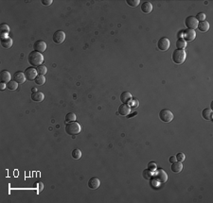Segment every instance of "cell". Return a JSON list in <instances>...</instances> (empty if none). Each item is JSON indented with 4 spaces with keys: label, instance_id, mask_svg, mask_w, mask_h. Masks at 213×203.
<instances>
[{
    "label": "cell",
    "instance_id": "obj_1",
    "mask_svg": "<svg viewBox=\"0 0 213 203\" xmlns=\"http://www.w3.org/2000/svg\"><path fill=\"white\" fill-rule=\"evenodd\" d=\"M28 62L33 66H40L44 62V56L38 51H31L28 55Z\"/></svg>",
    "mask_w": 213,
    "mask_h": 203
},
{
    "label": "cell",
    "instance_id": "obj_2",
    "mask_svg": "<svg viewBox=\"0 0 213 203\" xmlns=\"http://www.w3.org/2000/svg\"><path fill=\"white\" fill-rule=\"evenodd\" d=\"M186 51L183 49H175L173 53V61L176 64H183V62L186 61Z\"/></svg>",
    "mask_w": 213,
    "mask_h": 203
},
{
    "label": "cell",
    "instance_id": "obj_3",
    "mask_svg": "<svg viewBox=\"0 0 213 203\" xmlns=\"http://www.w3.org/2000/svg\"><path fill=\"white\" fill-rule=\"evenodd\" d=\"M81 128L78 122H70L66 126V132L69 135H77L81 132Z\"/></svg>",
    "mask_w": 213,
    "mask_h": 203
},
{
    "label": "cell",
    "instance_id": "obj_4",
    "mask_svg": "<svg viewBox=\"0 0 213 203\" xmlns=\"http://www.w3.org/2000/svg\"><path fill=\"white\" fill-rule=\"evenodd\" d=\"M159 118L164 123H169L173 119V113L168 109L161 110L159 112Z\"/></svg>",
    "mask_w": 213,
    "mask_h": 203
},
{
    "label": "cell",
    "instance_id": "obj_5",
    "mask_svg": "<svg viewBox=\"0 0 213 203\" xmlns=\"http://www.w3.org/2000/svg\"><path fill=\"white\" fill-rule=\"evenodd\" d=\"M198 23H199L198 20L194 16H188L185 20V25L188 28V29H193V30L195 28H197Z\"/></svg>",
    "mask_w": 213,
    "mask_h": 203
},
{
    "label": "cell",
    "instance_id": "obj_6",
    "mask_svg": "<svg viewBox=\"0 0 213 203\" xmlns=\"http://www.w3.org/2000/svg\"><path fill=\"white\" fill-rule=\"evenodd\" d=\"M25 76H26V79L27 80H34L36 79V77L38 76V72H37V69H35L33 67H28L25 70Z\"/></svg>",
    "mask_w": 213,
    "mask_h": 203
},
{
    "label": "cell",
    "instance_id": "obj_7",
    "mask_svg": "<svg viewBox=\"0 0 213 203\" xmlns=\"http://www.w3.org/2000/svg\"><path fill=\"white\" fill-rule=\"evenodd\" d=\"M64 40H66V33L63 30H57L54 34H53V42L57 45L63 44Z\"/></svg>",
    "mask_w": 213,
    "mask_h": 203
},
{
    "label": "cell",
    "instance_id": "obj_8",
    "mask_svg": "<svg viewBox=\"0 0 213 203\" xmlns=\"http://www.w3.org/2000/svg\"><path fill=\"white\" fill-rule=\"evenodd\" d=\"M170 40L166 37H163L161 38L160 40L158 41L157 43V46L158 48L160 49L161 51H166L170 48Z\"/></svg>",
    "mask_w": 213,
    "mask_h": 203
},
{
    "label": "cell",
    "instance_id": "obj_9",
    "mask_svg": "<svg viewBox=\"0 0 213 203\" xmlns=\"http://www.w3.org/2000/svg\"><path fill=\"white\" fill-rule=\"evenodd\" d=\"M33 49L40 53H43L46 50V43L43 40L36 41L33 45Z\"/></svg>",
    "mask_w": 213,
    "mask_h": 203
},
{
    "label": "cell",
    "instance_id": "obj_10",
    "mask_svg": "<svg viewBox=\"0 0 213 203\" xmlns=\"http://www.w3.org/2000/svg\"><path fill=\"white\" fill-rule=\"evenodd\" d=\"M183 36L186 42H192L195 38H196V32L193 29H186L185 31H183Z\"/></svg>",
    "mask_w": 213,
    "mask_h": 203
},
{
    "label": "cell",
    "instance_id": "obj_11",
    "mask_svg": "<svg viewBox=\"0 0 213 203\" xmlns=\"http://www.w3.org/2000/svg\"><path fill=\"white\" fill-rule=\"evenodd\" d=\"M155 178H157L158 181L164 183L168 181V174L163 169H158L155 173Z\"/></svg>",
    "mask_w": 213,
    "mask_h": 203
},
{
    "label": "cell",
    "instance_id": "obj_12",
    "mask_svg": "<svg viewBox=\"0 0 213 203\" xmlns=\"http://www.w3.org/2000/svg\"><path fill=\"white\" fill-rule=\"evenodd\" d=\"M131 112V106L128 104H121L118 108V113L122 116H127Z\"/></svg>",
    "mask_w": 213,
    "mask_h": 203
},
{
    "label": "cell",
    "instance_id": "obj_13",
    "mask_svg": "<svg viewBox=\"0 0 213 203\" xmlns=\"http://www.w3.org/2000/svg\"><path fill=\"white\" fill-rule=\"evenodd\" d=\"M13 80L14 81H16L18 84H22L24 83L27 79H26V76H25V73L21 72V71H18V72H15L14 75H13Z\"/></svg>",
    "mask_w": 213,
    "mask_h": 203
},
{
    "label": "cell",
    "instance_id": "obj_14",
    "mask_svg": "<svg viewBox=\"0 0 213 203\" xmlns=\"http://www.w3.org/2000/svg\"><path fill=\"white\" fill-rule=\"evenodd\" d=\"M133 99V97H132V94L129 93V92H123L121 94H120V100L121 102L124 103V104H128L132 101Z\"/></svg>",
    "mask_w": 213,
    "mask_h": 203
},
{
    "label": "cell",
    "instance_id": "obj_15",
    "mask_svg": "<svg viewBox=\"0 0 213 203\" xmlns=\"http://www.w3.org/2000/svg\"><path fill=\"white\" fill-rule=\"evenodd\" d=\"M99 185H100V181L98 178H92L89 180V181H88V187L92 190L98 189L99 187Z\"/></svg>",
    "mask_w": 213,
    "mask_h": 203
},
{
    "label": "cell",
    "instance_id": "obj_16",
    "mask_svg": "<svg viewBox=\"0 0 213 203\" xmlns=\"http://www.w3.org/2000/svg\"><path fill=\"white\" fill-rule=\"evenodd\" d=\"M0 79H1V82L6 83V84H7V83L9 81H10V80H11L10 73L9 72V71H7V70H3L2 72H1V74H0Z\"/></svg>",
    "mask_w": 213,
    "mask_h": 203
},
{
    "label": "cell",
    "instance_id": "obj_17",
    "mask_svg": "<svg viewBox=\"0 0 213 203\" xmlns=\"http://www.w3.org/2000/svg\"><path fill=\"white\" fill-rule=\"evenodd\" d=\"M45 98V95L42 92H34L31 94V99L34 102H42Z\"/></svg>",
    "mask_w": 213,
    "mask_h": 203
},
{
    "label": "cell",
    "instance_id": "obj_18",
    "mask_svg": "<svg viewBox=\"0 0 213 203\" xmlns=\"http://www.w3.org/2000/svg\"><path fill=\"white\" fill-rule=\"evenodd\" d=\"M140 8H141L142 13L148 14L152 11V4L151 2H144L143 4H141Z\"/></svg>",
    "mask_w": 213,
    "mask_h": 203
},
{
    "label": "cell",
    "instance_id": "obj_19",
    "mask_svg": "<svg viewBox=\"0 0 213 203\" xmlns=\"http://www.w3.org/2000/svg\"><path fill=\"white\" fill-rule=\"evenodd\" d=\"M197 28L199 29L200 31H202V32H206V31H208L209 29V23L205 20V21H202V22H199L198 23V27Z\"/></svg>",
    "mask_w": 213,
    "mask_h": 203
},
{
    "label": "cell",
    "instance_id": "obj_20",
    "mask_svg": "<svg viewBox=\"0 0 213 203\" xmlns=\"http://www.w3.org/2000/svg\"><path fill=\"white\" fill-rule=\"evenodd\" d=\"M1 45L6 49H9L13 45V40H11L10 37H5L1 39Z\"/></svg>",
    "mask_w": 213,
    "mask_h": 203
},
{
    "label": "cell",
    "instance_id": "obj_21",
    "mask_svg": "<svg viewBox=\"0 0 213 203\" xmlns=\"http://www.w3.org/2000/svg\"><path fill=\"white\" fill-rule=\"evenodd\" d=\"M171 171L174 173H179L183 170V164L181 162H174L171 164Z\"/></svg>",
    "mask_w": 213,
    "mask_h": 203
},
{
    "label": "cell",
    "instance_id": "obj_22",
    "mask_svg": "<svg viewBox=\"0 0 213 203\" xmlns=\"http://www.w3.org/2000/svg\"><path fill=\"white\" fill-rule=\"evenodd\" d=\"M202 116L206 120H211L212 119V110L210 109H205L202 112Z\"/></svg>",
    "mask_w": 213,
    "mask_h": 203
},
{
    "label": "cell",
    "instance_id": "obj_23",
    "mask_svg": "<svg viewBox=\"0 0 213 203\" xmlns=\"http://www.w3.org/2000/svg\"><path fill=\"white\" fill-rule=\"evenodd\" d=\"M187 46V42L183 39V38H179L178 40L176 41V47L177 49H183L184 50Z\"/></svg>",
    "mask_w": 213,
    "mask_h": 203
},
{
    "label": "cell",
    "instance_id": "obj_24",
    "mask_svg": "<svg viewBox=\"0 0 213 203\" xmlns=\"http://www.w3.org/2000/svg\"><path fill=\"white\" fill-rule=\"evenodd\" d=\"M34 82L36 83L37 85H44L46 83V77L44 75H38L36 77V79L34 80Z\"/></svg>",
    "mask_w": 213,
    "mask_h": 203
},
{
    "label": "cell",
    "instance_id": "obj_25",
    "mask_svg": "<svg viewBox=\"0 0 213 203\" xmlns=\"http://www.w3.org/2000/svg\"><path fill=\"white\" fill-rule=\"evenodd\" d=\"M17 87H18V83H17L16 81H14V80H10L7 83V88L9 89V90L14 91L17 89Z\"/></svg>",
    "mask_w": 213,
    "mask_h": 203
},
{
    "label": "cell",
    "instance_id": "obj_26",
    "mask_svg": "<svg viewBox=\"0 0 213 203\" xmlns=\"http://www.w3.org/2000/svg\"><path fill=\"white\" fill-rule=\"evenodd\" d=\"M76 119H77V116H76L75 113L74 112H69L66 116V122L67 123L74 122V121H76Z\"/></svg>",
    "mask_w": 213,
    "mask_h": 203
},
{
    "label": "cell",
    "instance_id": "obj_27",
    "mask_svg": "<svg viewBox=\"0 0 213 203\" xmlns=\"http://www.w3.org/2000/svg\"><path fill=\"white\" fill-rule=\"evenodd\" d=\"M37 72H38V75H46V72H47V68L46 66H45V65H40V66H37Z\"/></svg>",
    "mask_w": 213,
    "mask_h": 203
},
{
    "label": "cell",
    "instance_id": "obj_28",
    "mask_svg": "<svg viewBox=\"0 0 213 203\" xmlns=\"http://www.w3.org/2000/svg\"><path fill=\"white\" fill-rule=\"evenodd\" d=\"M72 157L75 160H79L81 157V151L80 150L79 148H75L74 150L72 151Z\"/></svg>",
    "mask_w": 213,
    "mask_h": 203
},
{
    "label": "cell",
    "instance_id": "obj_29",
    "mask_svg": "<svg viewBox=\"0 0 213 203\" xmlns=\"http://www.w3.org/2000/svg\"><path fill=\"white\" fill-rule=\"evenodd\" d=\"M0 30H1L2 34H8L10 32V28L8 25H6V24H2V25L0 26Z\"/></svg>",
    "mask_w": 213,
    "mask_h": 203
},
{
    "label": "cell",
    "instance_id": "obj_30",
    "mask_svg": "<svg viewBox=\"0 0 213 203\" xmlns=\"http://www.w3.org/2000/svg\"><path fill=\"white\" fill-rule=\"evenodd\" d=\"M126 3L129 5V6H131V7H138V6L139 5L140 1L139 0H127Z\"/></svg>",
    "mask_w": 213,
    "mask_h": 203
},
{
    "label": "cell",
    "instance_id": "obj_31",
    "mask_svg": "<svg viewBox=\"0 0 213 203\" xmlns=\"http://www.w3.org/2000/svg\"><path fill=\"white\" fill-rule=\"evenodd\" d=\"M175 158H176V161H178V162H184L185 161V159H186V156H185V154L184 153H178L175 156Z\"/></svg>",
    "mask_w": 213,
    "mask_h": 203
},
{
    "label": "cell",
    "instance_id": "obj_32",
    "mask_svg": "<svg viewBox=\"0 0 213 203\" xmlns=\"http://www.w3.org/2000/svg\"><path fill=\"white\" fill-rule=\"evenodd\" d=\"M143 177L146 178V180H150V178H152V171L150 170H144L143 171Z\"/></svg>",
    "mask_w": 213,
    "mask_h": 203
},
{
    "label": "cell",
    "instance_id": "obj_33",
    "mask_svg": "<svg viewBox=\"0 0 213 203\" xmlns=\"http://www.w3.org/2000/svg\"><path fill=\"white\" fill-rule=\"evenodd\" d=\"M195 18H196V19L198 20V22H202V21H205V20H206V14H205V13H198V14H197V16L195 17Z\"/></svg>",
    "mask_w": 213,
    "mask_h": 203
},
{
    "label": "cell",
    "instance_id": "obj_34",
    "mask_svg": "<svg viewBox=\"0 0 213 203\" xmlns=\"http://www.w3.org/2000/svg\"><path fill=\"white\" fill-rule=\"evenodd\" d=\"M148 170H150V171H155L156 170V164L153 163V162H151L148 164Z\"/></svg>",
    "mask_w": 213,
    "mask_h": 203
},
{
    "label": "cell",
    "instance_id": "obj_35",
    "mask_svg": "<svg viewBox=\"0 0 213 203\" xmlns=\"http://www.w3.org/2000/svg\"><path fill=\"white\" fill-rule=\"evenodd\" d=\"M42 4L44 5V6H49V5H51L52 4V0H42Z\"/></svg>",
    "mask_w": 213,
    "mask_h": 203
},
{
    "label": "cell",
    "instance_id": "obj_36",
    "mask_svg": "<svg viewBox=\"0 0 213 203\" xmlns=\"http://www.w3.org/2000/svg\"><path fill=\"white\" fill-rule=\"evenodd\" d=\"M169 161H170V163H174V162H176V158H175V156H171V157H170V159H169Z\"/></svg>",
    "mask_w": 213,
    "mask_h": 203
},
{
    "label": "cell",
    "instance_id": "obj_37",
    "mask_svg": "<svg viewBox=\"0 0 213 203\" xmlns=\"http://www.w3.org/2000/svg\"><path fill=\"white\" fill-rule=\"evenodd\" d=\"M132 102H133V106H134V107H138V106L139 105L138 100H133Z\"/></svg>",
    "mask_w": 213,
    "mask_h": 203
},
{
    "label": "cell",
    "instance_id": "obj_38",
    "mask_svg": "<svg viewBox=\"0 0 213 203\" xmlns=\"http://www.w3.org/2000/svg\"><path fill=\"white\" fill-rule=\"evenodd\" d=\"M7 87V85H6V83H3V82H1V84H0V89H1V90H4V89Z\"/></svg>",
    "mask_w": 213,
    "mask_h": 203
},
{
    "label": "cell",
    "instance_id": "obj_39",
    "mask_svg": "<svg viewBox=\"0 0 213 203\" xmlns=\"http://www.w3.org/2000/svg\"><path fill=\"white\" fill-rule=\"evenodd\" d=\"M34 92H37L36 88H33V89H32V93H34Z\"/></svg>",
    "mask_w": 213,
    "mask_h": 203
}]
</instances>
